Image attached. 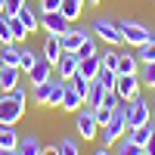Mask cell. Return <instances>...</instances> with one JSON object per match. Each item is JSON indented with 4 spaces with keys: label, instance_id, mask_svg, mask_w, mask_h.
<instances>
[{
    "label": "cell",
    "instance_id": "6da1fadb",
    "mask_svg": "<svg viewBox=\"0 0 155 155\" xmlns=\"http://www.w3.org/2000/svg\"><path fill=\"white\" fill-rule=\"evenodd\" d=\"M25 102H28V90L25 87H16V90H9V93H3L0 96V124L16 127V121L25 112Z\"/></svg>",
    "mask_w": 155,
    "mask_h": 155
},
{
    "label": "cell",
    "instance_id": "7a4b0ae2",
    "mask_svg": "<svg viewBox=\"0 0 155 155\" xmlns=\"http://www.w3.org/2000/svg\"><path fill=\"white\" fill-rule=\"evenodd\" d=\"M124 109H127V130H134V127H143V124L152 121V109H149V102H146L143 93L134 96L130 102H124Z\"/></svg>",
    "mask_w": 155,
    "mask_h": 155
},
{
    "label": "cell",
    "instance_id": "3957f363",
    "mask_svg": "<svg viewBox=\"0 0 155 155\" xmlns=\"http://www.w3.org/2000/svg\"><path fill=\"white\" fill-rule=\"evenodd\" d=\"M124 134H127V109L121 106V109H115V112H112L109 124L102 127V143H106V146H115Z\"/></svg>",
    "mask_w": 155,
    "mask_h": 155
},
{
    "label": "cell",
    "instance_id": "277c9868",
    "mask_svg": "<svg viewBox=\"0 0 155 155\" xmlns=\"http://www.w3.org/2000/svg\"><path fill=\"white\" fill-rule=\"evenodd\" d=\"M118 28H121V37H124V44H130V47H143L152 31L146 28L143 22H134V19H118Z\"/></svg>",
    "mask_w": 155,
    "mask_h": 155
},
{
    "label": "cell",
    "instance_id": "5b68a950",
    "mask_svg": "<svg viewBox=\"0 0 155 155\" xmlns=\"http://www.w3.org/2000/svg\"><path fill=\"white\" fill-rule=\"evenodd\" d=\"M90 31H93L99 41H106V44H124L121 28H118V19H106V16H99V19L90 22Z\"/></svg>",
    "mask_w": 155,
    "mask_h": 155
},
{
    "label": "cell",
    "instance_id": "8992f818",
    "mask_svg": "<svg viewBox=\"0 0 155 155\" xmlns=\"http://www.w3.org/2000/svg\"><path fill=\"white\" fill-rule=\"evenodd\" d=\"M74 115H78V118H74V127H78V134H81V140H87V143H90V140H96V130H99L96 112L87 106V109H78Z\"/></svg>",
    "mask_w": 155,
    "mask_h": 155
},
{
    "label": "cell",
    "instance_id": "52a82bcc",
    "mask_svg": "<svg viewBox=\"0 0 155 155\" xmlns=\"http://www.w3.org/2000/svg\"><path fill=\"white\" fill-rule=\"evenodd\" d=\"M41 28L47 34H53V37H62V34L71 31V22L62 12H41Z\"/></svg>",
    "mask_w": 155,
    "mask_h": 155
},
{
    "label": "cell",
    "instance_id": "ba28073f",
    "mask_svg": "<svg viewBox=\"0 0 155 155\" xmlns=\"http://www.w3.org/2000/svg\"><path fill=\"white\" fill-rule=\"evenodd\" d=\"M140 87H143V81H140V74H118V84H115V93L121 96V102H130L134 96H140Z\"/></svg>",
    "mask_w": 155,
    "mask_h": 155
},
{
    "label": "cell",
    "instance_id": "9c48e42d",
    "mask_svg": "<svg viewBox=\"0 0 155 155\" xmlns=\"http://www.w3.org/2000/svg\"><path fill=\"white\" fill-rule=\"evenodd\" d=\"M78 65H81L78 53H62V59L56 62V78H62V81H71V78L78 74Z\"/></svg>",
    "mask_w": 155,
    "mask_h": 155
},
{
    "label": "cell",
    "instance_id": "30bf717a",
    "mask_svg": "<svg viewBox=\"0 0 155 155\" xmlns=\"http://www.w3.org/2000/svg\"><path fill=\"white\" fill-rule=\"evenodd\" d=\"M90 37V31L87 28H71L68 34H62L59 41H62V50H65V53H78V50H81V44Z\"/></svg>",
    "mask_w": 155,
    "mask_h": 155
},
{
    "label": "cell",
    "instance_id": "8fae6325",
    "mask_svg": "<svg viewBox=\"0 0 155 155\" xmlns=\"http://www.w3.org/2000/svg\"><path fill=\"white\" fill-rule=\"evenodd\" d=\"M81 106H84V93H81V90H78L71 81H68V87H65V96H62V106H59V109H65V112H71V115H74Z\"/></svg>",
    "mask_w": 155,
    "mask_h": 155
},
{
    "label": "cell",
    "instance_id": "7c38bea8",
    "mask_svg": "<svg viewBox=\"0 0 155 155\" xmlns=\"http://www.w3.org/2000/svg\"><path fill=\"white\" fill-rule=\"evenodd\" d=\"M62 53H65V50H62V41L53 37V34H47V41H44V59L56 68V62L62 59Z\"/></svg>",
    "mask_w": 155,
    "mask_h": 155
},
{
    "label": "cell",
    "instance_id": "4fadbf2b",
    "mask_svg": "<svg viewBox=\"0 0 155 155\" xmlns=\"http://www.w3.org/2000/svg\"><path fill=\"white\" fill-rule=\"evenodd\" d=\"M50 78H53V65H50L47 59H41L37 65L28 71V81H31V87H41V84H47Z\"/></svg>",
    "mask_w": 155,
    "mask_h": 155
},
{
    "label": "cell",
    "instance_id": "5bb4252c",
    "mask_svg": "<svg viewBox=\"0 0 155 155\" xmlns=\"http://www.w3.org/2000/svg\"><path fill=\"white\" fill-rule=\"evenodd\" d=\"M99 71H102L99 56H87V59H81V65H78V74H81L84 81H96V78H99Z\"/></svg>",
    "mask_w": 155,
    "mask_h": 155
},
{
    "label": "cell",
    "instance_id": "9a60e30c",
    "mask_svg": "<svg viewBox=\"0 0 155 155\" xmlns=\"http://www.w3.org/2000/svg\"><path fill=\"white\" fill-rule=\"evenodd\" d=\"M127 137H130L137 146H143V149H146V146L152 143V137H155V124L149 121V124H143V127H134V130H127Z\"/></svg>",
    "mask_w": 155,
    "mask_h": 155
},
{
    "label": "cell",
    "instance_id": "2e32d148",
    "mask_svg": "<svg viewBox=\"0 0 155 155\" xmlns=\"http://www.w3.org/2000/svg\"><path fill=\"white\" fill-rule=\"evenodd\" d=\"M16 152H19V155H41V152H44V146H41V140H37L34 134H28V137H19Z\"/></svg>",
    "mask_w": 155,
    "mask_h": 155
},
{
    "label": "cell",
    "instance_id": "e0dca14e",
    "mask_svg": "<svg viewBox=\"0 0 155 155\" xmlns=\"http://www.w3.org/2000/svg\"><path fill=\"white\" fill-rule=\"evenodd\" d=\"M19 74H22V68H9V65H3V71H0V90H3V93L16 90V87H19Z\"/></svg>",
    "mask_w": 155,
    "mask_h": 155
},
{
    "label": "cell",
    "instance_id": "ac0fdd59",
    "mask_svg": "<svg viewBox=\"0 0 155 155\" xmlns=\"http://www.w3.org/2000/svg\"><path fill=\"white\" fill-rule=\"evenodd\" d=\"M19 59H22V47L16 44H6V47H0V62L9 68H19Z\"/></svg>",
    "mask_w": 155,
    "mask_h": 155
},
{
    "label": "cell",
    "instance_id": "d6986e66",
    "mask_svg": "<svg viewBox=\"0 0 155 155\" xmlns=\"http://www.w3.org/2000/svg\"><path fill=\"white\" fill-rule=\"evenodd\" d=\"M115 155H146V152H143V146H137L134 140L124 134L118 143H115Z\"/></svg>",
    "mask_w": 155,
    "mask_h": 155
},
{
    "label": "cell",
    "instance_id": "ffe728a7",
    "mask_svg": "<svg viewBox=\"0 0 155 155\" xmlns=\"http://www.w3.org/2000/svg\"><path fill=\"white\" fill-rule=\"evenodd\" d=\"M118 74H140V59L134 53H121L118 59Z\"/></svg>",
    "mask_w": 155,
    "mask_h": 155
},
{
    "label": "cell",
    "instance_id": "44dd1931",
    "mask_svg": "<svg viewBox=\"0 0 155 155\" xmlns=\"http://www.w3.org/2000/svg\"><path fill=\"white\" fill-rule=\"evenodd\" d=\"M102 96H106V87H102L99 81H90V93H87V99H84V106L99 109V106H102Z\"/></svg>",
    "mask_w": 155,
    "mask_h": 155
},
{
    "label": "cell",
    "instance_id": "7402d4cb",
    "mask_svg": "<svg viewBox=\"0 0 155 155\" xmlns=\"http://www.w3.org/2000/svg\"><path fill=\"white\" fill-rule=\"evenodd\" d=\"M137 59H140V65H152V62H155V34L143 47H137Z\"/></svg>",
    "mask_w": 155,
    "mask_h": 155
},
{
    "label": "cell",
    "instance_id": "603a6c76",
    "mask_svg": "<svg viewBox=\"0 0 155 155\" xmlns=\"http://www.w3.org/2000/svg\"><path fill=\"white\" fill-rule=\"evenodd\" d=\"M16 146H19V134H16V127L0 124V149H16Z\"/></svg>",
    "mask_w": 155,
    "mask_h": 155
},
{
    "label": "cell",
    "instance_id": "cb8c5ba5",
    "mask_svg": "<svg viewBox=\"0 0 155 155\" xmlns=\"http://www.w3.org/2000/svg\"><path fill=\"white\" fill-rule=\"evenodd\" d=\"M81 9H84V0H62V6H59V12H62L68 22L81 19Z\"/></svg>",
    "mask_w": 155,
    "mask_h": 155
},
{
    "label": "cell",
    "instance_id": "d4e9b609",
    "mask_svg": "<svg viewBox=\"0 0 155 155\" xmlns=\"http://www.w3.org/2000/svg\"><path fill=\"white\" fill-rule=\"evenodd\" d=\"M19 19H22V25H25V28H28V34L41 28V16H37V12H34V9H31L28 3L22 6V12H19Z\"/></svg>",
    "mask_w": 155,
    "mask_h": 155
},
{
    "label": "cell",
    "instance_id": "484cf974",
    "mask_svg": "<svg viewBox=\"0 0 155 155\" xmlns=\"http://www.w3.org/2000/svg\"><path fill=\"white\" fill-rule=\"evenodd\" d=\"M37 62H41V56H37L34 53V50H28V47H22V59H19V68L25 71V74H28L34 65H37Z\"/></svg>",
    "mask_w": 155,
    "mask_h": 155
},
{
    "label": "cell",
    "instance_id": "4316f807",
    "mask_svg": "<svg viewBox=\"0 0 155 155\" xmlns=\"http://www.w3.org/2000/svg\"><path fill=\"white\" fill-rule=\"evenodd\" d=\"M50 81H53V78H50ZM50 81L41 84V87H31V99L37 102V106H47V102H50V90H53V87H50Z\"/></svg>",
    "mask_w": 155,
    "mask_h": 155
},
{
    "label": "cell",
    "instance_id": "83f0119b",
    "mask_svg": "<svg viewBox=\"0 0 155 155\" xmlns=\"http://www.w3.org/2000/svg\"><path fill=\"white\" fill-rule=\"evenodd\" d=\"M6 19H9V16H6ZM9 31H12V41H16V44H22L25 37H28V28L22 25L19 16H16V19H9Z\"/></svg>",
    "mask_w": 155,
    "mask_h": 155
},
{
    "label": "cell",
    "instance_id": "f1b7e54d",
    "mask_svg": "<svg viewBox=\"0 0 155 155\" xmlns=\"http://www.w3.org/2000/svg\"><path fill=\"white\" fill-rule=\"evenodd\" d=\"M96 81L106 87V90H115V84H118V71H115V68H102Z\"/></svg>",
    "mask_w": 155,
    "mask_h": 155
},
{
    "label": "cell",
    "instance_id": "f546056e",
    "mask_svg": "<svg viewBox=\"0 0 155 155\" xmlns=\"http://www.w3.org/2000/svg\"><path fill=\"white\" fill-rule=\"evenodd\" d=\"M6 44H16V41H12V31H9V19H6V12H0V47H6Z\"/></svg>",
    "mask_w": 155,
    "mask_h": 155
},
{
    "label": "cell",
    "instance_id": "4dcf8cb0",
    "mask_svg": "<svg viewBox=\"0 0 155 155\" xmlns=\"http://www.w3.org/2000/svg\"><path fill=\"white\" fill-rule=\"evenodd\" d=\"M118 59H121V53H115V50H106V53L99 56L102 68H115V71H118Z\"/></svg>",
    "mask_w": 155,
    "mask_h": 155
},
{
    "label": "cell",
    "instance_id": "1f68e13d",
    "mask_svg": "<svg viewBox=\"0 0 155 155\" xmlns=\"http://www.w3.org/2000/svg\"><path fill=\"white\" fill-rule=\"evenodd\" d=\"M140 81H143V87H155V62L140 68Z\"/></svg>",
    "mask_w": 155,
    "mask_h": 155
},
{
    "label": "cell",
    "instance_id": "d6a6232c",
    "mask_svg": "<svg viewBox=\"0 0 155 155\" xmlns=\"http://www.w3.org/2000/svg\"><path fill=\"white\" fill-rule=\"evenodd\" d=\"M59 155H81V149H78V143L74 140H59Z\"/></svg>",
    "mask_w": 155,
    "mask_h": 155
},
{
    "label": "cell",
    "instance_id": "836d02e7",
    "mask_svg": "<svg viewBox=\"0 0 155 155\" xmlns=\"http://www.w3.org/2000/svg\"><path fill=\"white\" fill-rule=\"evenodd\" d=\"M87 56H96V44H93V37H87V41L81 44V50H78V59H87Z\"/></svg>",
    "mask_w": 155,
    "mask_h": 155
},
{
    "label": "cell",
    "instance_id": "e575fe53",
    "mask_svg": "<svg viewBox=\"0 0 155 155\" xmlns=\"http://www.w3.org/2000/svg\"><path fill=\"white\" fill-rule=\"evenodd\" d=\"M22 6H25V0H6V9L3 12H6L9 19H16L19 12H22Z\"/></svg>",
    "mask_w": 155,
    "mask_h": 155
},
{
    "label": "cell",
    "instance_id": "d590c367",
    "mask_svg": "<svg viewBox=\"0 0 155 155\" xmlns=\"http://www.w3.org/2000/svg\"><path fill=\"white\" fill-rule=\"evenodd\" d=\"M62 0H41V12H59Z\"/></svg>",
    "mask_w": 155,
    "mask_h": 155
},
{
    "label": "cell",
    "instance_id": "8d00e7d4",
    "mask_svg": "<svg viewBox=\"0 0 155 155\" xmlns=\"http://www.w3.org/2000/svg\"><path fill=\"white\" fill-rule=\"evenodd\" d=\"M93 112H96L99 127H106V124H109V118H112V112H109V109H102V106H99V109H93Z\"/></svg>",
    "mask_w": 155,
    "mask_h": 155
},
{
    "label": "cell",
    "instance_id": "74e56055",
    "mask_svg": "<svg viewBox=\"0 0 155 155\" xmlns=\"http://www.w3.org/2000/svg\"><path fill=\"white\" fill-rule=\"evenodd\" d=\"M41 155H59V146H47V149H44Z\"/></svg>",
    "mask_w": 155,
    "mask_h": 155
},
{
    "label": "cell",
    "instance_id": "f35d334b",
    "mask_svg": "<svg viewBox=\"0 0 155 155\" xmlns=\"http://www.w3.org/2000/svg\"><path fill=\"white\" fill-rule=\"evenodd\" d=\"M143 152H146V155H155V137H152V143H149V146H146Z\"/></svg>",
    "mask_w": 155,
    "mask_h": 155
},
{
    "label": "cell",
    "instance_id": "ab89813d",
    "mask_svg": "<svg viewBox=\"0 0 155 155\" xmlns=\"http://www.w3.org/2000/svg\"><path fill=\"white\" fill-rule=\"evenodd\" d=\"M0 155H19L16 149H0Z\"/></svg>",
    "mask_w": 155,
    "mask_h": 155
},
{
    "label": "cell",
    "instance_id": "60d3db41",
    "mask_svg": "<svg viewBox=\"0 0 155 155\" xmlns=\"http://www.w3.org/2000/svg\"><path fill=\"white\" fill-rule=\"evenodd\" d=\"M93 155H109V149H96V152H93Z\"/></svg>",
    "mask_w": 155,
    "mask_h": 155
},
{
    "label": "cell",
    "instance_id": "b9f144b4",
    "mask_svg": "<svg viewBox=\"0 0 155 155\" xmlns=\"http://www.w3.org/2000/svg\"><path fill=\"white\" fill-rule=\"evenodd\" d=\"M3 9H6V0H0V12H3Z\"/></svg>",
    "mask_w": 155,
    "mask_h": 155
},
{
    "label": "cell",
    "instance_id": "7bdbcfd3",
    "mask_svg": "<svg viewBox=\"0 0 155 155\" xmlns=\"http://www.w3.org/2000/svg\"><path fill=\"white\" fill-rule=\"evenodd\" d=\"M87 3H90V6H96V3H99V0H87Z\"/></svg>",
    "mask_w": 155,
    "mask_h": 155
},
{
    "label": "cell",
    "instance_id": "ee69618b",
    "mask_svg": "<svg viewBox=\"0 0 155 155\" xmlns=\"http://www.w3.org/2000/svg\"><path fill=\"white\" fill-rule=\"evenodd\" d=\"M0 71H3V62H0Z\"/></svg>",
    "mask_w": 155,
    "mask_h": 155
},
{
    "label": "cell",
    "instance_id": "f6af8a7d",
    "mask_svg": "<svg viewBox=\"0 0 155 155\" xmlns=\"http://www.w3.org/2000/svg\"><path fill=\"white\" fill-rule=\"evenodd\" d=\"M84 3H87V0H84Z\"/></svg>",
    "mask_w": 155,
    "mask_h": 155
},
{
    "label": "cell",
    "instance_id": "bcb514c9",
    "mask_svg": "<svg viewBox=\"0 0 155 155\" xmlns=\"http://www.w3.org/2000/svg\"><path fill=\"white\" fill-rule=\"evenodd\" d=\"M152 90H155V87H152Z\"/></svg>",
    "mask_w": 155,
    "mask_h": 155
}]
</instances>
